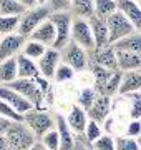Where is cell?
Listing matches in <instances>:
<instances>
[{
  "label": "cell",
  "instance_id": "6da1fadb",
  "mask_svg": "<svg viewBox=\"0 0 141 150\" xmlns=\"http://www.w3.org/2000/svg\"><path fill=\"white\" fill-rule=\"evenodd\" d=\"M23 122L30 127V130L35 134V137L38 140L42 139L48 130L57 127V118L52 117L48 112H45V110L37 108V107H33L32 110L23 113Z\"/></svg>",
  "mask_w": 141,
  "mask_h": 150
},
{
  "label": "cell",
  "instance_id": "7a4b0ae2",
  "mask_svg": "<svg viewBox=\"0 0 141 150\" xmlns=\"http://www.w3.org/2000/svg\"><path fill=\"white\" fill-rule=\"evenodd\" d=\"M5 137L8 140V145L12 149H17V150H28L37 142L35 134L30 130V127L23 120L22 122H12L10 129L7 130Z\"/></svg>",
  "mask_w": 141,
  "mask_h": 150
},
{
  "label": "cell",
  "instance_id": "3957f363",
  "mask_svg": "<svg viewBox=\"0 0 141 150\" xmlns=\"http://www.w3.org/2000/svg\"><path fill=\"white\" fill-rule=\"evenodd\" d=\"M60 57H61L63 64L70 65L75 72H83V70L90 69L88 52L83 47H80L78 43L71 42V40L60 50Z\"/></svg>",
  "mask_w": 141,
  "mask_h": 150
},
{
  "label": "cell",
  "instance_id": "277c9868",
  "mask_svg": "<svg viewBox=\"0 0 141 150\" xmlns=\"http://www.w3.org/2000/svg\"><path fill=\"white\" fill-rule=\"evenodd\" d=\"M57 32V38H55L53 48L61 50L66 43L71 40V23H73V17L70 12H53L48 17Z\"/></svg>",
  "mask_w": 141,
  "mask_h": 150
},
{
  "label": "cell",
  "instance_id": "5b68a950",
  "mask_svg": "<svg viewBox=\"0 0 141 150\" xmlns=\"http://www.w3.org/2000/svg\"><path fill=\"white\" fill-rule=\"evenodd\" d=\"M50 17V10L45 5H35L25 8L22 15H20V23H18V33H22L23 37H30V33L35 28L45 22Z\"/></svg>",
  "mask_w": 141,
  "mask_h": 150
},
{
  "label": "cell",
  "instance_id": "8992f818",
  "mask_svg": "<svg viewBox=\"0 0 141 150\" xmlns=\"http://www.w3.org/2000/svg\"><path fill=\"white\" fill-rule=\"evenodd\" d=\"M8 85H10L12 88H15L18 93H22L27 100H30V102L33 103V107H37V108L42 107L45 93L42 92V88L38 87L35 79H20V77H18L17 80H13L12 83H8Z\"/></svg>",
  "mask_w": 141,
  "mask_h": 150
},
{
  "label": "cell",
  "instance_id": "52a82bcc",
  "mask_svg": "<svg viewBox=\"0 0 141 150\" xmlns=\"http://www.w3.org/2000/svg\"><path fill=\"white\" fill-rule=\"evenodd\" d=\"M106 23H108L110 43H111V45L136 30V28L133 27V23H131V22L128 20V18H126L119 10H116L114 13H111V15L106 18Z\"/></svg>",
  "mask_w": 141,
  "mask_h": 150
},
{
  "label": "cell",
  "instance_id": "ba28073f",
  "mask_svg": "<svg viewBox=\"0 0 141 150\" xmlns=\"http://www.w3.org/2000/svg\"><path fill=\"white\" fill-rule=\"evenodd\" d=\"M71 42L78 43L87 52L95 48V38H93L90 22L85 20V18H73V23H71Z\"/></svg>",
  "mask_w": 141,
  "mask_h": 150
},
{
  "label": "cell",
  "instance_id": "9c48e42d",
  "mask_svg": "<svg viewBox=\"0 0 141 150\" xmlns=\"http://www.w3.org/2000/svg\"><path fill=\"white\" fill-rule=\"evenodd\" d=\"M25 42H27V37H23L18 32L2 35V38H0V62L7 59H13L18 54H22Z\"/></svg>",
  "mask_w": 141,
  "mask_h": 150
},
{
  "label": "cell",
  "instance_id": "30bf717a",
  "mask_svg": "<svg viewBox=\"0 0 141 150\" xmlns=\"http://www.w3.org/2000/svg\"><path fill=\"white\" fill-rule=\"evenodd\" d=\"M90 57V65H100L110 70H118V62H116V50L113 45L106 47H95L88 52Z\"/></svg>",
  "mask_w": 141,
  "mask_h": 150
},
{
  "label": "cell",
  "instance_id": "8fae6325",
  "mask_svg": "<svg viewBox=\"0 0 141 150\" xmlns=\"http://www.w3.org/2000/svg\"><path fill=\"white\" fill-rule=\"evenodd\" d=\"M0 98L3 102H7L8 105H12L17 112L20 113H25L33 108V103L30 100H27L22 93H18L15 88H12L10 85H2L0 83Z\"/></svg>",
  "mask_w": 141,
  "mask_h": 150
},
{
  "label": "cell",
  "instance_id": "7c38bea8",
  "mask_svg": "<svg viewBox=\"0 0 141 150\" xmlns=\"http://www.w3.org/2000/svg\"><path fill=\"white\" fill-rule=\"evenodd\" d=\"M60 62H61L60 50H57L53 47H48L47 52L37 60L38 69H40V75H43L45 79H53V75L57 72V67L60 65Z\"/></svg>",
  "mask_w": 141,
  "mask_h": 150
},
{
  "label": "cell",
  "instance_id": "4fadbf2b",
  "mask_svg": "<svg viewBox=\"0 0 141 150\" xmlns=\"http://www.w3.org/2000/svg\"><path fill=\"white\" fill-rule=\"evenodd\" d=\"M110 110H111V97L98 93L93 105L87 110V113L91 120L98 123H105V120L110 117Z\"/></svg>",
  "mask_w": 141,
  "mask_h": 150
},
{
  "label": "cell",
  "instance_id": "5bb4252c",
  "mask_svg": "<svg viewBox=\"0 0 141 150\" xmlns=\"http://www.w3.org/2000/svg\"><path fill=\"white\" fill-rule=\"evenodd\" d=\"M88 22H90V27H91L93 38H95V47H106V45H111V43H110V32H108L106 18L93 15L91 18H88Z\"/></svg>",
  "mask_w": 141,
  "mask_h": 150
},
{
  "label": "cell",
  "instance_id": "9a60e30c",
  "mask_svg": "<svg viewBox=\"0 0 141 150\" xmlns=\"http://www.w3.org/2000/svg\"><path fill=\"white\" fill-rule=\"evenodd\" d=\"M116 7L136 30H141V5L135 0H116Z\"/></svg>",
  "mask_w": 141,
  "mask_h": 150
},
{
  "label": "cell",
  "instance_id": "2e32d148",
  "mask_svg": "<svg viewBox=\"0 0 141 150\" xmlns=\"http://www.w3.org/2000/svg\"><path fill=\"white\" fill-rule=\"evenodd\" d=\"M57 130L60 135V149L58 150H75V132L70 129L63 115H57Z\"/></svg>",
  "mask_w": 141,
  "mask_h": 150
},
{
  "label": "cell",
  "instance_id": "e0dca14e",
  "mask_svg": "<svg viewBox=\"0 0 141 150\" xmlns=\"http://www.w3.org/2000/svg\"><path fill=\"white\" fill-rule=\"evenodd\" d=\"M28 38H33V40L43 43L47 47H53L55 38H57V32H55V27H53V23H52V20L47 18L45 22H42V23L30 33Z\"/></svg>",
  "mask_w": 141,
  "mask_h": 150
},
{
  "label": "cell",
  "instance_id": "ac0fdd59",
  "mask_svg": "<svg viewBox=\"0 0 141 150\" xmlns=\"http://www.w3.org/2000/svg\"><path fill=\"white\" fill-rule=\"evenodd\" d=\"M65 118H66V122H68V125H70V129L73 130L75 134H83L88 120H90L87 110L82 108L78 103L70 108V112H68V115H66Z\"/></svg>",
  "mask_w": 141,
  "mask_h": 150
},
{
  "label": "cell",
  "instance_id": "d6986e66",
  "mask_svg": "<svg viewBox=\"0 0 141 150\" xmlns=\"http://www.w3.org/2000/svg\"><path fill=\"white\" fill-rule=\"evenodd\" d=\"M141 92V70H133V72H123L121 85H119V95H131Z\"/></svg>",
  "mask_w": 141,
  "mask_h": 150
},
{
  "label": "cell",
  "instance_id": "ffe728a7",
  "mask_svg": "<svg viewBox=\"0 0 141 150\" xmlns=\"http://www.w3.org/2000/svg\"><path fill=\"white\" fill-rule=\"evenodd\" d=\"M116 62H118V70H121V72L141 70V54L116 50Z\"/></svg>",
  "mask_w": 141,
  "mask_h": 150
},
{
  "label": "cell",
  "instance_id": "44dd1931",
  "mask_svg": "<svg viewBox=\"0 0 141 150\" xmlns=\"http://www.w3.org/2000/svg\"><path fill=\"white\" fill-rule=\"evenodd\" d=\"M17 65H18V77L20 79H35L40 75L37 60H32L30 57L23 54L17 55Z\"/></svg>",
  "mask_w": 141,
  "mask_h": 150
},
{
  "label": "cell",
  "instance_id": "7402d4cb",
  "mask_svg": "<svg viewBox=\"0 0 141 150\" xmlns=\"http://www.w3.org/2000/svg\"><path fill=\"white\" fill-rule=\"evenodd\" d=\"M73 18H91L95 15V2L93 0H71L70 10Z\"/></svg>",
  "mask_w": 141,
  "mask_h": 150
},
{
  "label": "cell",
  "instance_id": "603a6c76",
  "mask_svg": "<svg viewBox=\"0 0 141 150\" xmlns=\"http://www.w3.org/2000/svg\"><path fill=\"white\" fill-rule=\"evenodd\" d=\"M114 50H126V52H135L141 54V30H135L130 35L123 37L121 40L113 43Z\"/></svg>",
  "mask_w": 141,
  "mask_h": 150
},
{
  "label": "cell",
  "instance_id": "cb8c5ba5",
  "mask_svg": "<svg viewBox=\"0 0 141 150\" xmlns=\"http://www.w3.org/2000/svg\"><path fill=\"white\" fill-rule=\"evenodd\" d=\"M18 79V65H17V57L7 59L0 62V83L8 85L13 80Z\"/></svg>",
  "mask_w": 141,
  "mask_h": 150
},
{
  "label": "cell",
  "instance_id": "d4e9b609",
  "mask_svg": "<svg viewBox=\"0 0 141 150\" xmlns=\"http://www.w3.org/2000/svg\"><path fill=\"white\" fill-rule=\"evenodd\" d=\"M121 79H123V72H121V70H114L113 74H111V77L106 80V83L98 90V93H101V95H108V97L116 95V93L119 92Z\"/></svg>",
  "mask_w": 141,
  "mask_h": 150
},
{
  "label": "cell",
  "instance_id": "484cf974",
  "mask_svg": "<svg viewBox=\"0 0 141 150\" xmlns=\"http://www.w3.org/2000/svg\"><path fill=\"white\" fill-rule=\"evenodd\" d=\"M47 45H43V43L37 42V40H33V38H27V42H25V45H23V50L22 54L27 55V57H30L32 60H38L42 55L47 52Z\"/></svg>",
  "mask_w": 141,
  "mask_h": 150
},
{
  "label": "cell",
  "instance_id": "4316f807",
  "mask_svg": "<svg viewBox=\"0 0 141 150\" xmlns=\"http://www.w3.org/2000/svg\"><path fill=\"white\" fill-rule=\"evenodd\" d=\"M20 15H0V35L18 32Z\"/></svg>",
  "mask_w": 141,
  "mask_h": 150
},
{
  "label": "cell",
  "instance_id": "83f0119b",
  "mask_svg": "<svg viewBox=\"0 0 141 150\" xmlns=\"http://www.w3.org/2000/svg\"><path fill=\"white\" fill-rule=\"evenodd\" d=\"M95 2V15L101 18H108L111 13L118 10L116 0H93Z\"/></svg>",
  "mask_w": 141,
  "mask_h": 150
},
{
  "label": "cell",
  "instance_id": "f1b7e54d",
  "mask_svg": "<svg viewBox=\"0 0 141 150\" xmlns=\"http://www.w3.org/2000/svg\"><path fill=\"white\" fill-rule=\"evenodd\" d=\"M25 8L18 0H0V15H22Z\"/></svg>",
  "mask_w": 141,
  "mask_h": 150
},
{
  "label": "cell",
  "instance_id": "f546056e",
  "mask_svg": "<svg viewBox=\"0 0 141 150\" xmlns=\"http://www.w3.org/2000/svg\"><path fill=\"white\" fill-rule=\"evenodd\" d=\"M40 142L43 144V147L47 150H58L60 149V135H58L57 127L52 129V130H48V132L40 139Z\"/></svg>",
  "mask_w": 141,
  "mask_h": 150
},
{
  "label": "cell",
  "instance_id": "4dcf8cb0",
  "mask_svg": "<svg viewBox=\"0 0 141 150\" xmlns=\"http://www.w3.org/2000/svg\"><path fill=\"white\" fill-rule=\"evenodd\" d=\"M96 95H98V92L95 90V88H83V90L80 92V95H78V105L82 108H85V110H88V108L93 105Z\"/></svg>",
  "mask_w": 141,
  "mask_h": 150
},
{
  "label": "cell",
  "instance_id": "1f68e13d",
  "mask_svg": "<svg viewBox=\"0 0 141 150\" xmlns=\"http://www.w3.org/2000/svg\"><path fill=\"white\" fill-rule=\"evenodd\" d=\"M0 115L8 118V120H12V122H22L23 120V113L17 112L12 105H8L7 102H3L2 98H0Z\"/></svg>",
  "mask_w": 141,
  "mask_h": 150
},
{
  "label": "cell",
  "instance_id": "d6a6232c",
  "mask_svg": "<svg viewBox=\"0 0 141 150\" xmlns=\"http://www.w3.org/2000/svg\"><path fill=\"white\" fill-rule=\"evenodd\" d=\"M75 74L76 72L71 69L70 65L60 62V65L57 67V72H55V75H53V79L57 82H68V80H71V79L75 77Z\"/></svg>",
  "mask_w": 141,
  "mask_h": 150
},
{
  "label": "cell",
  "instance_id": "836d02e7",
  "mask_svg": "<svg viewBox=\"0 0 141 150\" xmlns=\"http://www.w3.org/2000/svg\"><path fill=\"white\" fill-rule=\"evenodd\" d=\"M91 147H93V150H116L114 139L108 134H103L101 137H98L91 144Z\"/></svg>",
  "mask_w": 141,
  "mask_h": 150
},
{
  "label": "cell",
  "instance_id": "e575fe53",
  "mask_svg": "<svg viewBox=\"0 0 141 150\" xmlns=\"http://www.w3.org/2000/svg\"><path fill=\"white\" fill-rule=\"evenodd\" d=\"M85 137H87V140L88 142H95V140L98 139V137H101V123H98V122H95V120H88V123H87V127H85Z\"/></svg>",
  "mask_w": 141,
  "mask_h": 150
},
{
  "label": "cell",
  "instance_id": "d590c367",
  "mask_svg": "<svg viewBox=\"0 0 141 150\" xmlns=\"http://www.w3.org/2000/svg\"><path fill=\"white\" fill-rule=\"evenodd\" d=\"M114 145H116V150H140L138 147V142L133 137H116L114 139Z\"/></svg>",
  "mask_w": 141,
  "mask_h": 150
},
{
  "label": "cell",
  "instance_id": "8d00e7d4",
  "mask_svg": "<svg viewBox=\"0 0 141 150\" xmlns=\"http://www.w3.org/2000/svg\"><path fill=\"white\" fill-rule=\"evenodd\" d=\"M71 5V0H47V8L50 10V13L53 12H68Z\"/></svg>",
  "mask_w": 141,
  "mask_h": 150
},
{
  "label": "cell",
  "instance_id": "74e56055",
  "mask_svg": "<svg viewBox=\"0 0 141 150\" xmlns=\"http://www.w3.org/2000/svg\"><path fill=\"white\" fill-rule=\"evenodd\" d=\"M126 135L128 137H133V139H138L141 135V120H133L128 123V129H126Z\"/></svg>",
  "mask_w": 141,
  "mask_h": 150
},
{
  "label": "cell",
  "instance_id": "f35d334b",
  "mask_svg": "<svg viewBox=\"0 0 141 150\" xmlns=\"http://www.w3.org/2000/svg\"><path fill=\"white\" fill-rule=\"evenodd\" d=\"M131 98V110L130 115L133 120H141V100L136 97H130Z\"/></svg>",
  "mask_w": 141,
  "mask_h": 150
},
{
  "label": "cell",
  "instance_id": "ab89813d",
  "mask_svg": "<svg viewBox=\"0 0 141 150\" xmlns=\"http://www.w3.org/2000/svg\"><path fill=\"white\" fill-rule=\"evenodd\" d=\"M10 125H12V120L0 115V134H7V130L10 129Z\"/></svg>",
  "mask_w": 141,
  "mask_h": 150
},
{
  "label": "cell",
  "instance_id": "60d3db41",
  "mask_svg": "<svg viewBox=\"0 0 141 150\" xmlns=\"http://www.w3.org/2000/svg\"><path fill=\"white\" fill-rule=\"evenodd\" d=\"M8 140H7L5 134H0V150H8Z\"/></svg>",
  "mask_w": 141,
  "mask_h": 150
},
{
  "label": "cell",
  "instance_id": "b9f144b4",
  "mask_svg": "<svg viewBox=\"0 0 141 150\" xmlns=\"http://www.w3.org/2000/svg\"><path fill=\"white\" fill-rule=\"evenodd\" d=\"M18 2H20L22 5H25L27 8H28V7H35V5H37V4H35V0H18Z\"/></svg>",
  "mask_w": 141,
  "mask_h": 150
},
{
  "label": "cell",
  "instance_id": "7bdbcfd3",
  "mask_svg": "<svg viewBox=\"0 0 141 150\" xmlns=\"http://www.w3.org/2000/svg\"><path fill=\"white\" fill-rule=\"evenodd\" d=\"M28 150H45V147H43V144H42V142H35V144H33Z\"/></svg>",
  "mask_w": 141,
  "mask_h": 150
},
{
  "label": "cell",
  "instance_id": "ee69618b",
  "mask_svg": "<svg viewBox=\"0 0 141 150\" xmlns=\"http://www.w3.org/2000/svg\"><path fill=\"white\" fill-rule=\"evenodd\" d=\"M126 97H136V98L141 100V92H136V93H131V95H126Z\"/></svg>",
  "mask_w": 141,
  "mask_h": 150
},
{
  "label": "cell",
  "instance_id": "f6af8a7d",
  "mask_svg": "<svg viewBox=\"0 0 141 150\" xmlns=\"http://www.w3.org/2000/svg\"><path fill=\"white\" fill-rule=\"evenodd\" d=\"M37 5H47V0H35Z\"/></svg>",
  "mask_w": 141,
  "mask_h": 150
},
{
  "label": "cell",
  "instance_id": "bcb514c9",
  "mask_svg": "<svg viewBox=\"0 0 141 150\" xmlns=\"http://www.w3.org/2000/svg\"><path fill=\"white\" fill-rule=\"evenodd\" d=\"M136 142H138V147H140V150H141V135L136 139Z\"/></svg>",
  "mask_w": 141,
  "mask_h": 150
},
{
  "label": "cell",
  "instance_id": "7dc6e473",
  "mask_svg": "<svg viewBox=\"0 0 141 150\" xmlns=\"http://www.w3.org/2000/svg\"><path fill=\"white\" fill-rule=\"evenodd\" d=\"M83 150H93V147H88V149H83Z\"/></svg>",
  "mask_w": 141,
  "mask_h": 150
},
{
  "label": "cell",
  "instance_id": "c3c4849f",
  "mask_svg": "<svg viewBox=\"0 0 141 150\" xmlns=\"http://www.w3.org/2000/svg\"><path fill=\"white\" fill-rule=\"evenodd\" d=\"M8 150H17V149H12V147H8Z\"/></svg>",
  "mask_w": 141,
  "mask_h": 150
},
{
  "label": "cell",
  "instance_id": "681fc988",
  "mask_svg": "<svg viewBox=\"0 0 141 150\" xmlns=\"http://www.w3.org/2000/svg\"><path fill=\"white\" fill-rule=\"evenodd\" d=\"M135 2H138V4H141V0H135Z\"/></svg>",
  "mask_w": 141,
  "mask_h": 150
},
{
  "label": "cell",
  "instance_id": "f907efd6",
  "mask_svg": "<svg viewBox=\"0 0 141 150\" xmlns=\"http://www.w3.org/2000/svg\"><path fill=\"white\" fill-rule=\"evenodd\" d=\"M0 38H2V35H0Z\"/></svg>",
  "mask_w": 141,
  "mask_h": 150
},
{
  "label": "cell",
  "instance_id": "816d5d0a",
  "mask_svg": "<svg viewBox=\"0 0 141 150\" xmlns=\"http://www.w3.org/2000/svg\"><path fill=\"white\" fill-rule=\"evenodd\" d=\"M45 150H47V149H45Z\"/></svg>",
  "mask_w": 141,
  "mask_h": 150
},
{
  "label": "cell",
  "instance_id": "f5cc1de1",
  "mask_svg": "<svg viewBox=\"0 0 141 150\" xmlns=\"http://www.w3.org/2000/svg\"><path fill=\"white\" fill-rule=\"evenodd\" d=\"M140 5H141V4H140Z\"/></svg>",
  "mask_w": 141,
  "mask_h": 150
}]
</instances>
